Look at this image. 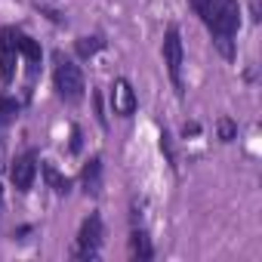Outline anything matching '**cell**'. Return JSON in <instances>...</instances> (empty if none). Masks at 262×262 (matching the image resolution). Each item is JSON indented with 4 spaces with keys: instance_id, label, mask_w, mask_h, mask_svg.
<instances>
[{
    "instance_id": "obj_4",
    "label": "cell",
    "mask_w": 262,
    "mask_h": 262,
    "mask_svg": "<svg viewBox=\"0 0 262 262\" xmlns=\"http://www.w3.org/2000/svg\"><path fill=\"white\" fill-rule=\"evenodd\" d=\"M99 244H102V219L93 213L83 225H80V234H77V256L80 259H96L99 256Z\"/></svg>"
},
{
    "instance_id": "obj_7",
    "label": "cell",
    "mask_w": 262,
    "mask_h": 262,
    "mask_svg": "<svg viewBox=\"0 0 262 262\" xmlns=\"http://www.w3.org/2000/svg\"><path fill=\"white\" fill-rule=\"evenodd\" d=\"M13 71H16V47L10 40V28H0V77H4V83L13 80Z\"/></svg>"
},
{
    "instance_id": "obj_13",
    "label": "cell",
    "mask_w": 262,
    "mask_h": 262,
    "mask_svg": "<svg viewBox=\"0 0 262 262\" xmlns=\"http://www.w3.org/2000/svg\"><path fill=\"white\" fill-rule=\"evenodd\" d=\"M16 114H19V102L0 96V126H7L10 120H16Z\"/></svg>"
},
{
    "instance_id": "obj_14",
    "label": "cell",
    "mask_w": 262,
    "mask_h": 262,
    "mask_svg": "<svg viewBox=\"0 0 262 262\" xmlns=\"http://www.w3.org/2000/svg\"><path fill=\"white\" fill-rule=\"evenodd\" d=\"M234 133H237V126H234L228 117H225V120H219V139H222V142H231V139H234Z\"/></svg>"
},
{
    "instance_id": "obj_2",
    "label": "cell",
    "mask_w": 262,
    "mask_h": 262,
    "mask_svg": "<svg viewBox=\"0 0 262 262\" xmlns=\"http://www.w3.org/2000/svg\"><path fill=\"white\" fill-rule=\"evenodd\" d=\"M56 90H59V96L65 102H80L83 99V90H86L83 71L71 59H65L62 53L56 56Z\"/></svg>"
},
{
    "instance_id": "obj_5",
    "label": "cell",
    "mask_w": 262,
    "mask_h": 262,
    "mask_svg": "<svg viewBox=\"0 0 262 262\" xmlns=\"http://www.w3.org/2000/svg\"><path fill=\"white\" fill-rule=\"evenodd\" d=\"M34 176H37V155H22V158H16V164H13V170H10V179H13V185L19 188V191H28L31 185H34Z\"/></svg>"
},
{
    "instance_id": "obj_12",
    "label": "cell",
    "mask_w": 262,
    "mask_h": 262,
    "mask_svg": "<svg viewBox=\"0 0 262 262\" xmlns=\"http://www.w3.org/2000/svg\"><path fill=\"white\" fill-rule=\"evenodd\" d=\"M102 47H105V40H102L99 34H93V37H80V40H77V53H80L83 59L96 56V53H99Z\"/></svg>"
},
{
    "instance_id": "obj_6",
    "label": "cell",
    "mask_w": 262,
    "mask_h": 262,
    "mask_svg": "<svg viewBox=\"0 0 262 262\" xmlns=\"http://www.w3.org/2000/svg\"><path fill=\"white\" fill-rule=\"evenodd\" d=\"M111 105H114V114H120V117H129L136 111V105H139V99H136V93H133V86H129V80H114V86H111Z\"/></svg>"
},
{
    "instance_id": "obj_9",
    "label": "cell",
    "mask_w": 262,
    "mask_h": 262,
    "mask_svg": "<svg viewBox=\"0 0 262 262\" xmlns=\"http://www.w3.org/2000/svg\"><path fill=\"white\" fill-rule=\"evenodd\" d=\"M129 253H133L136 259H151L155 256V250H151V241H148V234L145 231H133V237H129Z\"/></svg>"
},
{
    "instance_id": "obj_8",
    "label": "cell",
    "mask_w": 262,
    "mask_h": 262,
    "mask_svg": "<svg viewBox=\"0 0 262 262\" xmlns=\"http://www.w3.org/2000/svg\"><path fill=\"white\" fill-rule=\"evenodd\" d=\"M10 40H13L16 53H22V56L28 59V65H31V68H37V65H40L43 53H40V43H37L34 37H28L25 31H10Z\"/></svg>"
},
{
    "instance_id": "obj_1",
    "label": "cell",
    "mask_w": 262,
    "mask_h": 262,
    "mask_svg": "<svg viewBox=\"0 0 262 262\" xmlns=\"http://www.w3.org/2000/svg\"><path fill=\"white\" fill-rule=\"evenodd\" d=\"M204 25L213 31L222 56H231V37L241 28V7H237V0H216L213 10L204 19Z\"/></svg>"
},
{
    "instance_id": "obj_10",
    "label": "cell",
    "mask_w": 262,
    "mask_h": 262,
    "mask_svg": "<svg viewBox=\"0 0 262 262\" xmlns=\"http://www.w3.org/2000/svg\"><path fill=\"white\" fill-rule=\"evenodd\" d=\"M43 176H47V182H50V188H53L56 194H68V191H71V179H65L53 164H43Z\"/></svg>"
},
{
    "instance_id": "obj_3",
    "label": "cell",
    "mask_w": 262,
    "mask_h": 262,
    "mask_svg": "<svg viewBox=\"0 0 262 262\" xmlns=\"http://www.w3.org/2000/svg\"><path fill=\"white\" fill-rule=\"evenodd\" d=\"M164 65L170 71V80L176 86V93L182 96V65H185V50H182V34L176 25L167 28V37H164Z\"/></svg>"
},
{
    "instance_id": "obj_11",
    "label": "cell",
    "mask_w": 262,
    "mask_h": 262,
    "mask_svg": "<svg viewBox=\"0 0 262 262\" xmlns=\"http://www.w3.org/2000/svg\"><path fill=\"white\" fill-rule=\"evenodd\" d=\"M99 179H102V161L99 158H93L86 167H83V185H86V191H99Z\"/></svg>"
}]
</instances>
